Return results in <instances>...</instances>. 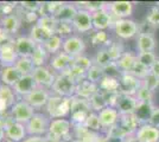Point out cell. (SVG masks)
<instances>
[{
  "instance_id": "obj_22",
  "label": "cell",
  "mask_w": 159,
  "mask_h": 142,
  "mask_svg": "<svg viewBox=\"0 0 159 142\" xmlns=\"http://www.w3.org/2000/svg\"><path fill=\"white\" fill-rule=\"evenodd\" d=\"M23 75L19 72V70L16 67H6L2 68L0 71V81L2 85H7L13 88V85L21 78Z\"/></svg>"
},
{
  "instance_id": "obj_30",
  "label": "cell",
  "mask_w": 159,
  "mask_h": 142,
  "mask_svg": "<svg viewBox=\"0 0 159 142\" xmlns=\"http://www.w3.org/2000/svg\"><path fill=\"white\" fill-rule=\"evenodd\" d=\"M63 41H64V38H62L60 34L55 33L52 36H50V38L43 44V47L47 50V52L50 56H53V54H58L62 51Z\"/></svg>"
},
{
  "instance_id": "obj_28",
  "label": "cell",
  "mask_w": 159,
  "mask_h": 142,
  "mask_svg": "<svg viewBox=\"0 0 159 142\" xmlns=\"http://www.w3.org/2000/svg\"><path fill=\"white\" fill-rule=\"evenodd\" d=\"M119 124L122 127V129L126 131L128 135H134V133L138 130L140 127L139 122L137 120V117L134 114H125V115H120Z\"/></svg>"
},
{
  "instance_id": "obj_53",
  "label": "cell",
  "mask_w": 159,
  "mask_h": 142,
  "mask_svg": "<svg viewBox=\"0 0 159 142\" xmlns=\"http://www.w3.org/2000/svg\"><path fill=\"white\" fill-rule=\"evenodd\" d=\"M129 74H132L134 77H137L138 80L143 81L146 76L150 74V69L144 67V65H141L139 62H138V63L135 64V67L132 69V71H131Z\"/></svg>"
},
{
  "instance_id": "obj_10",
  "label": "cell",
  "mask_w": 159,
  "mask_h": 142,
  "mask_svg": "<svg viewBox=\"0 0 159 142\" xmlns=\"http://www.w3.org/2000/svg\"><path fill=\"white\" fill-rule=\"evenodd\" d=\"M51 95H52V93L49 91V89L38 87L37 89H34L31 94H29L26 97H24L23 100H25L36 110V109L45 108Z\"/></svg>"
},
{
  "instance_id": "obj_54",
  "label": "cell",
  "mask_w": 159,
  "mask_h": 142,
  "mask_svg": "<svg viewBox=\"0 0 159 142\" xmlns=\"http://www.w3.org/2000/svg\"><path fill=\"white\" fill-rule=\"evenodd\" d=\"M21 5H23V7L24 8H26L29 12H34L36 13V11L38 10V8H40V2H33V1H24V2H21Z\"/></svg>"
},
{
  "instance_id": "obj_19",
  "label": "cell",
  "mask_w": 159,
  "mask_h": 142,
  "mask_svg": "<svg viewBox=\"0 0 159 142\" xmlns=\"http://www.w3.org/2000/svg\"><path fill=\"white\" fill-rule=\"evenodd\" d=\"M99 114L100 123H101V127L102 129H106L108 130L109 128H112L113 126L118 124L119 123L120 118V113L118 111L116 108H113V107H106L105 109H102Z\"/></svg>"
},
{
  "instance_id": "obj_9",
  "label": "cell",
  "mask_w": 159,
  "mask_h": 142,
  "mask_svg": "<svg viewBox=\"0 0 159 142\" xmlns=\"http://www.w3.org/2000/svg\"><path fill=\"white\" fill-rule=\"evenodd\" d=\"M84 50H86V43L83 41V38L75 34L64 38L63 47H62V51L64 54H69L73 58H76L79 56H82Z\"/></svg>"
},
{
  "instance_id": "obj_16",
  "label": "cell",
  "mask_w": 159,
  "mask_h": 142,
  "mask_svg": "<svg viewBox=\"0 0 159 142\" xmlns=\"http://www.w3.org/2000/svg\"><path fill=\"white\" fill-rule=\"evenodd\" d=\"M92 17H93L94 30H96V31H106L107 28H109L111 26H114L115 19L107 10V6L103 10H100L98 12L92 13Z\"/></svg>"
},
{
  "instance_id": "obj_44",
  "label": "cell",
  "mask_w": 159,
  "mask_h": 142,
  "mask_svg": "<svg viewBox=\"0 0 159 142\" xmlns=\"http://www.w3.org/2000/svg\"><path fill=\"white\" fill-rule=\"evenodd\" d=\"M157 56L154 54V52H138V62H139L141 65H144L146 68L151 69L154 62L157 61Z\"/></svg>"
},
{
  "instance_id": "obj_37",
  "label": "cell",
  "mask_w": 159,
  "mask_h": 142,
  "mask_svg": "<svg viewBox=\"0 0 159 142\" xmlns=\"http://www.w3.org/2000/svg\"><path fill=\"white\" fill-rule=\"evenodd\" d=\"M37 24L40 25L42 27H44L45 30H48L50 33L55 34L56 33V30H57V25H58V20L50 14H42L39 15Z\"/></svg>"
},
{
  "instance_id": "obj_39",
  "label": "cell",
  "mask_w": 159,
  "mask_h": 142,
  "mask_svg": "<svg viewBox=\"0 0 159 142\" xmlns=\"http://www.w3.org/2000/svg\"><path fill=\"white\" fill-rule=\"evenodd\" d=\"M16 68L19 70V72L23 76L25 75H32L33 70H34V64L31 58H25V57H19L18 61L14 65Z\"/></svg>"
},
{
  "instance_id": "obj_63",
  "label": "cell",
  "mask_w": 159,
  "mask_h": 142,
  "mask_svg": "<svg viewBox=\"0 0 159 142\" xmlns=\"http://www.w3.org/2000/svg\"><path fill=\"white\" fill-rule=\"evenodd\" d=\"M157 6H158V7H159V2H157Z\"/></svg>"
},
{
  "instance_id": "obj_59",
  "label": "cell",
  "mask_w": 159,
  "mask_h": 142,
  "mask_svg": "<svg viewBox=\"0 0 159 142\" xmlns=\"http://www.w3.org/2000/svg\"><path fill=\"white\" fill-rule=\"evenodd\" d=\"M107 137V142H126V139H120V137Z\"/></svg>"
},
{
  "instance_id": "obj_3",
  "label": "cell",
  "mask_w": 159,
  "mask_h": 142,
  "mask_svg": "<svg viewBox=\"0 0 159 142\" xmlns=\"http://www.w3.org/2000/svg\"><path fill=\"white\" fill-rule=\"evenodd\" d=\"M76 85L77 83L66 72H64V74L57 75L51 90H52V94L55 95L71 98L76 94Z\"/></svg>"
},
{
  "instance_id": "obj_26",
  "label": "cell",
  "mask_w": 159,
  "mask_h": 142,
  "mask_svg": "<svg viewBox=\"0 0 159 142\" xmlns=\"http://www.w3.org/2000/svg\"><path fill=\"white\" fill-rule=\"evenodd\" d=\"M137 63H138V54H134L132 51H125L122 54V56L116 61V64L119 65L122 74L124 72H131Z\"/></svg>"
},
{
  "instance_id": "obj_24",
  "label": "cell",
  "mask_w": 159,
  "mask_h": 142,
  "mask_svg": "<svg viewBox=\"0 0 159 142\" xmlns=\"http://www.w3.org/2000/svg\"><path fill=\"white\" fill-rule=\"evenodd\" d=\"M154 107H153L152 103H148V102H139L138 103V107L134 110V116L137 117V120L139 122L140 126L148 123L151 115H152Z\"/></svg>"
},
{
  "instance_id": "obj_56",
  "label": "cell",
  "mask_w": 159,
  "mask_h": 142,
  "mask_svg": "<svg viewBox=\"0 0 159 142\" xmlns=\"http://www.w3.org/2000/svg\"><path fill=\"white\" fill-rule=\"evenodd\" d=\"M21 142H48L47 137H38V136H27L24 141Z\"/></svg>"
},
{
  "instance_id": "obj_34",
  "label": "cell",
  "mask_w": 159,
  "mask_h": 142,
  "mask_svg": "<svg viewBox=\"0 0 159 142\" xmlns=\"http://www.w3.org/2000/svg\"><path fill=\"white\" fill-rule=\"evenodd\" d=\"M99 90L102 93H120V82L116 78L103 77L102 81L99 83Z\"/></svg>"
},
{
  "instance_id": "obj_49",
  "label": "cell",
  "mask_w": 159,
  "mask_h": 142,
  "mask_svg": "<svg viewBox=\"0 0 159 142\" xmlns=\"http://www.w3.org/2000/svg\"><path fill=\"white\" fill-rule=\"evenodd\" d=\"M141 84H143L144 87H146L148 90L154 91V90L159 87V77H157L156 75H153L150 72V74L147 75L145 78L141 81Z\"/></svg>"
},
{
  "instance_id": "obj_7",
  "label": "cell",
  "mask_w": 159,
  "mask_h": 142,
  "mask_svg": "<svg viewBox=\"0 0 159 142\" xmlns=\"http://www.w3.org/2000/svg\"><path fill=\"white\" fill-rule=\"evenodd\" d=\"M5 135L11 142H21L27 137L25 124H21L14 120H5Z\"/></svg>"
},
{
  "instance_id": "obj_32",
  "label": "cell",
  "mask_w": 159,
  "mask_h": 142,
  "mask_svg": "<svg viewBox=\"0 0 159 142\" xmlns=\"http://www.w3.org/2000/svg\"><path fill=\"white\" fill-rule=\"evenodd\" d=\"M19 56L17 54L14 47L12 49H5L0 51V64L1 68H6V67H14L16 63L18 61Z\"/></svg>"
},
{
  "instance_id": "obj_43",
  "label": "cell",
  "mask_w": 159,
  "mask_h": 142,
  "mask_svg": "<svg viewBox=\"0 0 159 142\" xmlns=\"http://www.w3.org/2000/svg\"><path fill=\"white\" fill-rule=\"evenodd\" d=\"M107 50H108V52L111 54V57H112L113 62H116L119 59L120 57L122 56V54L125 52V50H124V46H122V44L121 43H113L111 41V43L106 45Z\"/></svg>"
},
{
  "instance_id": "obj_12",
  "label": "cell",
  "mask_w": 159,
  "mask_h": 142,
  "mask_svg": "<svg viewBox=\"0 0 159 142\" xmlns=\"http://www.w3.org/2000/svg\"><path fill=\"white\" fill-rule=\"evenodd\" d=\"M133 2L131 1H114L107 5V10L113 15L115 20L128 19L133 14Z\"/></svg>"
},
{
  "instance_id": "obj_62",
  "label": "cell",
  "mask_w": 159,
  "mask_h": 142,
  "mask_svg": "<svg viewBox=\"0 0 159 142\" xmlns=\"http://www.w3.org/2000/svg\"><path fill=\"white\" fill-rule=\"evenodd\" d=\"M1 69H2V68H1V64H0V71H1Z\"/></svg>"
},
{
  "instance_id": "obj_40",
  "label": "cell",
  "mask_w": 159,
  "mask_h": 142,
  "mask_svg": "<svg viewBox=\"0 0 159 142\" xmlns=\"http://www.w3.org/2000/svg\"><path fill=\"white\" fill-rule=\"evenodd\" d=\"M112 62L113 59L112 57H111V54H109V52H108V50H107V47H100L99 51L96 52L95 57H94V64L99 65L101 68H105L108 64H111Z\"/></svg>"
},
{
  "instance_id": "obj_8",
  "label": "cell",
  "mask_w": 159,
  "mask_h": 142,
  "mask_svg": "<svg viewBox=\"0 0 159 142\" xmlns=\"http://www.w3.org/2000/svg\"><path fill=\"white\" fill-rule=\"evenodd\" d=\"M32 76L37 85L40 88L51 89L53 83L56 81L57 75L53 72L51 69L44 65V67H36L32 72Z\"/></svg>"
},
{
  "instance_id": "obj_20",
  "label": "cell",
  "mask_w": 159,
  "mask_h": 142,
  "mask_svg": "<svg viewBox=\"0 0 159 142\" xmlns=\"http://www.w3.org/2000/svg\"><path fill=\"white\" fill-rule=\"evenodd\" d=\"M134 137L139 142H159V128L148 123L143 124L134 133Z\"/></svg>"
},
{
  "instance_id": "obj_18",
  "label": "cell",
  "mask_w": 159,
  "mask_h": 142,
  "mask_svg": "<svg viewBox=\"0 0 159 142\" xmlns=\"http://www.w3.org/2000/svg\"><path fill=\"white\" fill-rule=\"evenodd\" d=\"M138 100L135 96L126 94H119L118 101H116V105L115 108L118 109L120 115H125V114H133L134 110L138 107Z\"/></svg>"
},
{
  "instance_id": "obj_60",
  "label": "cell",
  "mask_w": 159,
  "mask_h": 142,
  "mask_svg": "<svg viewBox=\"0 0 159 142\" xmlns=\"http://www.w3.org/2000/svg\"><path fill=\"white\" fill-rule=\"evenodd\" d=\"M126 142H139L135 137H134V135H131V136H128L126 139Z\"/></svg>"
},
{
  "instance_id": "obj_50",
  "label": "cell",
  "mask_w": 159,
  "mask_h": 142,
  "mask_svg": "<svg viewBox=\"0 0 159 142\" xmlns=\"http://www.w3.org/2000/svg\"><path fill=\"white\" fill-rule=\"evenodd\" d=\"M138 102H148V103H152V97H153V91L148 90V89L144 87L141 84V87L139 88L138 93L135 95Z\"/></svg>"
},
{
  "instance_id": "obj_31",
  "label": "cell",
  "mask_w": 159,
  "mask_h": 142,
  "mask_svg": "<svg viewBox=\"0 0 159 142\" xmlns=\"http://www.w3.org/2000/svg\"><path fill=\"white\" fill-rule=\"evenodd\" d=\"M50 36H52V33H50L48 30H45L44 27H42L40 25H38V24L36 23L32 26V28H31L30 38H31L36 44L43 45V44L50 38Z\"/></svg>"
},
{
  "instance_id": "obj_58",
  "label": "cell",
  "mask_w": 159,
  "mask_h": 142,
  "mask_svg": "<svg viewBox=\"0 0 159 142\" xmlns=\"http://www.w3.org/2000/svg\"><path fill=\"white\" fill-rule=\"evenodd\" d=\"M4 139H6V135H5V121L2 118H0V141H2Z\"/></svg>"
},
{
  "instance_id": "obj_51",
  "label": "cell",
  "mask_w": 159,
  "mask_h": 142,
  "mask_svg": "<svg viewBox=\"0 0 159 142\" xmlns=\"http://www.w3.org/2000/svg\"><path fill=\"white\" fill-rule=\"evenodd\" d=\"M81 5H84L83 10H86L90 13L98 12L100 10H103L107 6L106 2H102V1H87V2H81Z\"/></svg>"
},
{
  "instance_id": "obj_11",
  "label": "cell",
  "mask_w": 159,
  "mask_h": 142,
  "mask_svg": "<svg viewBox=\"0 0 159 142\" xmlns=\"http://www.w3.org/2000/svg\"><path fill=\"white\" fill-rule=\"evenodd\" d=\"M73 57H70L69 54H66L63 51H61L58 54H53V56L50 57L49 68L51 69L56 75L64 74L73 65Z\"/></svg>"
},
{
  "instance_id": "obj_41",
  "label": "cell",
  "mask_w": 159,
  "mask_h": 142,
  "mask_svg": "<svg viewBox=\"0 0 159 142\" xmlns=\"http://www.w3.org/2000/svg\"><path fill=\"white\" fill-rule=\"evenodd\" d=\"M105 77V72H103V68H101L96 64H93L92 68L87 71L86 80L90 81L92 83L99 84L100 82L102 81V78Z\"/></svg>"
},
{
  "instance_id": "obj_36",
  "label": "cell",
  "mask_w": 159,
  "mask_h": 142,
  "mask_svg": "<svg viewBox=\"0 0 159 142\" xmlns=\"http://www.w3.org/2000/svg\"><path fill=\"white\" fill-rule=\"evenodd\" d=\"M89 105H90V109H92V111L94 113H100L102 109H105L106 107H108V104H107V101L106 98H105V95L102 91H98L96 94H94L89 100Z\"/></svg>"
},
{
  "instance_id": "obj_15",
  "label": "cell",
  "mask_w": 159,
  "mask_h": 142,
  "mask_svg": "<svg viewBox=\"0 0 159 142\" xmlns=\"http://www.w3.org/2000/svg\"><path fill=\"white\" fill-rule=\"evenodd\" d=\"M120 82V93L126 95L135 96L139 88L141 87V81L134 77L129 72H124L119 78Z\"/></svg>"
},
{
  "instance_id": "obj_17",
  "label": "cell",
  "mask_w": 159,
  "mask_h": 142,
  "mask_svg": "<svg viewBox=\"0 0 159 142\" xmlns=\"http://www.w3.org/2000/svg\"><path fill=\"white\" fill-rule=\"evenodd\" d=\"M37 88H38V85H37L32 75H25V76H21V78L14 84L12 89L17 96H20L21 98H24Z\"/></svg>"
},
{
  "instance_id": "obj_29",
  "label": "cell",
  "mask_w": 159,
  "mask_h": 142,
  "mask_svg": "<svg viewBox=\"0 0 159 142\" xmlns=\"http://www.w3.org/2000/svg\"><path fill=\"white\" fill-rule=\"evenodd\" d=\"M79 12V7L75 6L74 4H66L61 7V10L56 13L55 18L58 21H66V23H73L76 14Z\"/></svg>"
},
{
  "instance_id": "obj_6",
  "label": "cell",
  "mask_w": 159,
  "mask_h": 142,
  "mask_svg": "<svg viewBox=\"0 0 159 142\" xmlns=\"http://www.w3.org/2000/svg\"><path fill=\"white\" fill-rule=\"evenodd\" d=\"M73 127L71 121L68 118H53L50 123L48 137L53 140H63L64 137L69 136Z\"/></svg>"
},
{
  "instance_id": "obj_61",
  "label": "cell",
  "mask_w": 159,
  "mask_h": 142,
  "mask_svg": "<svg viewBox=\"0 0 159 142\" xmlns=\"http://www.w3.org/2000/svg\"><path fill=\"white\" fill-rule=\"evenodd\" d=\"M4 33V31H2V27H1V24H0V36Z\"/></svg>"
},
{
  "instance_id": "obj_35",
  "label": "cell",
  "mask_w": 159,
  "mask_h": 142,
  "mask_svg": "<svg viewBox=\"0 0 159 142\" xmlns=\"http://www.w3.org/2000/svg\"><path fill=\"white\" fill-rule=\"evenodd\" d=\"M50 54L47 52V50L43 47V45H38L36 46V50L33 54L31 56V59H32L34 67H44L47 62L50 61Z\"/></svg>"
},
{
  "instance_id": "obj_57",
  "label": "cell",
  "mask_w": 159,
  "mask_h": 142,
  "mask_svg": "<svg viewBox=\"0 0 159 142\" xmlns=\"http://www.w3.org/2000/svg\"><path fill=\"white\" fill-rule=\"evenodd\" d=\"M150 72H151V74H153V75H156L157 77H159V58L154 62V64L151 67V69H150Z\"/></svg>"
},
{
  "instance_id": "obj_38",
  "label": "cell",
  "mask_w": 159,
  "mask_h": 142,
  "mask_svg": "<svg viewBox=\"0 0 159 142\" xmlns=\"http://www.w3.org/2000/svg\"><path fill=\"white\" fill-rule=\"evenodd\" d=\"M83 127L86 129H88V130H90V131H93V133H98L99 134L100 130L102 129L101 123H100L99 114L98 113H94V111H90L89 115L87 116Z\"/></svg>"
},
{
  "instance_id": "obj_5",
  "label": "cell",
  "mask_w": 159,
  "mask_h": 142,
  "mask_svg": "<svg viewBox=\"0 0 159 142\" xmlns=\"http://www.w3.org/2000/svg\"><path fill=\"white\" fill-rule=\"evenodd\" d=\"M11 118L16 122H19L21 124H26L34 115L36 110L27 103L25 100H18L13 104V107L10 110Z\"/></svg>"
},
{
  "instance_id": "obj_45",
  "label": "cell",
  "mask_w": 159,
  "mask_h": 142,
  "mask_svg": "<svg viewBox=\"0 0 159 142\" xmlns=\"http://www.w3.org/2000/svg\"><path fill=\"white\" fill-rule=\"evenodd\" d=\"M93 64H94V61H92L89 57H87L84 54L74 58V61H73V65H75V67H77V68H80V69H82V70L86 71V72L92 68Z\"/></svg>"
},
{
  "instance_id": "obj_48",
  "label": "cell",
  "mask_w": 159,
  "mask_h": 142,
  "mask_svg": "<svg viewBox=\"0 0 159 142\" xmlns=\"http://www.w3.org/2000/svg\"><path fill=\"white\" fill-rule=\"evenodd\" d=\"M147 23H150L154 28H158L159 27V7L156 5V6H152L148 12H147V15H146V19Z\"/></svg>"
},
{
  "instance_id": "obj_25",
  "label": "cell",
  "mask_w": 159,
  "mask_h": 142,
  "mask_svg": "<svg viewBox=\"0 0 159 142\" xmlns=\"http://www.w3.org/2000/svg\"><path fill=\"white\" fill-rule=\"evenodd\" d=\"M2 31L5 33H8L11 36H13L14 33L18 32L20 27V19L17 14L14 13H8L6 15L2 17V19L0 20Z\"/></svg>"
},
{
  "instance_id": "obj_1",
  "label": "cell",
  "mask_w": 159,
  "mask_h": 142,
  "mask_svg": "<svg viewBox=\"0 0 159 142\" xmlns=\"http://www.w3.org/2000/svg\"><path fill=\"white\" fill-rule=\"evenodd\" d=\"M71 110V98L52 94L45 107V113L50 118H66Z\"/></svg>"
},
{
  "instance_id": "obj_21",
  "label": "cell",
  "mask_w": 159,
  "mask_h": 142,
  "mask_svg": "<svg viewBox=\"0 0 159 142\" xmlns=\"http://www.w3.org/2000/svg\"><path fill=\"white\" fill-rule=\"evenodd\" d=\"M17 95L14 94L13 89L7 85L0 87V115L5 114L7 110H11L13 104L17 102Z\"/></svg>"
},
{
  "instance_id": "obj_23",
  "label": "cell",
  "mask_w": 159,
  "mask_h": 142,
  "mask_svg": "<svg viewBox=\"0 0 159 142\" xmlns=\"http://www.w3.org/2000/svg\"><path fill=\"white\" fill-rule=\"evenodd\" d=\"M98 91H99V84L92 83L88 80H83V81L77 83L75 96H77L80 98H83V100H89Z\"/></svg>"
},
{
  "instance_id": "obj_52",
  "label": "cell",
  "mask_w": 159,
  "mask_h": 142,
  "mask_svg": "<svg viewBox=\"0 0 159 142\" xmlns=\"http://www.w3.org/2000/svg\"><path fill=\"white\" fill-rule=\"evenodd\" d=\"M106 136H108V137H120V139H127L129 135L127 134L126 131L122 129V127H121L119 123H118V124L113 126L112 128H109L108 130H107Z\"/></svg>"
},
{
  "instance_id": "obj_46",
  "label": "cell",
  "mask_w": 159,
  "mask_h": 142,
  "mask_svg": "<svg viewBox=\"0 0 159 142\" xmlns=\"http://www.w3.org/2000/svg\"><path fill=\"white\" fill-rule=\"evenodd\" d=\"M74 26L73 23H66V21H58V25H57V30H56V33L60 34L62 38H66V37H70L73 36Z\"/></svg>"
},
{
  "instance_id": "obj_47",
  "label": "cell",
  "mask_w": 159,
  "mask_h": 142,
  "mask_svg": "<svg viewBox=\"0 0 159 142\" xmlns=\"http://www.w3.org/2000/svg\"><path fill=\"white\" fill-rule=\"evenodd\" d=\"M103 72L106 77H111V78H116L119 80L122 75V71L120 70L119 65L116 64V62H112L111 64H108L107 67L103 68Z\"/></svg>"
},
{
  "instance_id": "obj_55",
  "label": "cell",
  "mask_w": 159,
  "mask_h": 142,
  "mask_svg": "<svg viewBox=\"0 0 159 142\" xmlns=\"http://www.w3.org/2000/svg\"><path fill=\"white\" fill-rule=\"evenodd\" d=\"M148 124L159 128V108H154L152 115H151V118L148 121Z\"/></svg>"
},
{
  "instance_id": "obj_14",
  "label": "cell",
  "mask_w": 159,
  "mask_h": 142,
  "mask_svg": "<svg viewBox=\"0 0 159 142\" xmlns=\"http://www.w3.org/2000/svg\"><path fill=\"white\" fill-rule=\"evenodd\" d=\"M37 44L30 38V36H18L14 41V50L19 57L31 58Z\"/></svg>"
},
{
  "instance_id": "obj_13",
  "label": "cell",
  "mask_w": 159,
  "mask_h": 142,
  "mask_svg": "<svg viewBox=\"0 0 159 142\" xmlns=\"http://www.w3.org/2000/svg\"><path fill=\"white\" fill-rule=\"evenodd\" d=\"M73 26L74 30L80 33H87V32L94 30L92 13L83 8H79V12L73 20Z\"/></svg>"
},
{
  "instance_id": "obj_2",
  "label": "cell",
  "mask_w": 159,
  "mask_h": 142,
  "mask_svg": "<svg viewBox=\"0 0 159 142\" xmlns=\"http://www.w3.org/2000/svg\"><path fill=\"white\" fill-rule=\"evenodd\" d=\"M51 118L47 113L36 111L31 120L25 124L29 136H38V137H47L49 134Z\"/></svg>"
},
{
  "instance_id": "obj_42",
  "label": "cell",
  "mask_w": 159,
  "mask_h": 142,
  "mask_svg": "<svg viewBox=\"0 0 159 142\" xmlns=\"http://www.w3.org/2000/svg\"><path fill=\"white\" fill-rule=\"evenodd\" d=\"M90 41L94 46L103 47L111 43V38L106 31H95V33L92 34Z\"/></svg>"
},
{
  "instance_id": "obj_27",
  "label": "cell",
  "mask_w": 159,
  "mask_h": 142,
  "mask_svg": "<svg viewBox=\"0 0 159 142\" xmlns=\"http://www.w3.org/2000/svg\"><path fill=\"white\" fill-rule=\"evenodd\" d=\"M137 49L141 52H153L156 49V39L153 34L139 33L137 37Z\"/></svg>"
},
{
  "instance_id": "obj_33",
  "label": "cell",
  "mask_w": 159,
  "mask_h": 142,
  "mask_svg": "<svg viewBox=\"0 0 159 142\" xmlns=\"http://www.w3.org/2000/svg\"><path fill=\"white\" fill-rule=\"evenodd\" d=\"M99 136L100 134L88 130L83 126L75 127V137L79 142H98Z\"/></svg>"
},
{
  "instance_id": "obj_4",
  "label": "cell",
  "mask_w": 159,
  "mask_h": 142,
  "mask_svg": "<svg viewBox=\"0 0 159 142\" xmlns=\"http://www.w3.org/2000/svg\"><path fill=\"white\" fill-rule=\"evenodd\" d=\"M113 28L116 37L120 39H131L139 34V25L131 18L115 20Z\"/></svg>"
}]
</instances>
